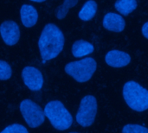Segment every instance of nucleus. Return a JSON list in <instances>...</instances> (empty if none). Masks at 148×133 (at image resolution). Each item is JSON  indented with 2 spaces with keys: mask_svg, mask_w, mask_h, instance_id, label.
<instances>
[{
  "mask_svg": "<svg viewBox=\"0 0 148 133\" xmlns=\"http://www.w3.org/2000/svg\"><path fill=\"white\" fill-rule=\"evenodd\" d=\"M106 63L113 68H123L128 65L131 61V56L121 50H111L105 57Z\"/></svg>",
  "mask_w": 148,
  "mask_h": 133,
  "instance_id": "1a4fd4ad",
  "label": "nucleus"
},
{
  "mask_svg": "<svg viewBox=\"0 0 148 133\" xmlns=\"http://www.w3.org/2000/svg\"><path fill=\"white\" fill-rule=\"evenodd\" d=\"M22 77L25 86L32 91H39L43 85L42 73L34 67H26L22 71Z\"/></svg>",
  "mask_w": 148,
  "mask_h": 133,
  "instance_id": "0eeeda50",
  "label": "nucleus"
},
{
  "mask_svg": "<svg viewBox=\"0 0 148 133\" xmlns=\"http://www.w3.org/2000/svg\"><path fill=\"white\" fill-rule=\"evenodd\" d=\"M122 133H148V129L143 125L129 124L123 127Z\"/></svg>",
  "mask_w": 148,
  "mask_h": 133,
  "instance_id": "dca6fc26",
  "label": "nucleus"
},
{
  "mask_svg": "<svg viewBox=\"0 0 148 133\" xmlns=\"http://www.w3.org/2000/svg\"><path fill=\"white\" fill-rule=\"evenodd\" d=\"M11 77V68L10 66L3 61H0V80H6Z\"/></svg>",
  "mask_w": 148,
  "mask_h": 133,
  "instance_id": "f3484780",
  "label": "nucleus"
},
{
  "mask_svg": "<svg viewBox=\"0 0 148 133\" xmlns=\"http://www.w3.org/2000/svg\"><path fill=\"white\" fill-rule=\"evenodd\" d=\"M78 0H64L62 4L60 5L56 10V17L58 19H62L68 13L69 10L75 7Z\"/></svg>",
  "mask_w": 148,
  "mask_h": 133,
  "instance_id": "2eb2a0df",
  "label": "nucleus"
},
{
  "mask_svg": "<svg viewBox=\"0 0 148 133\" xmlns=\"http://www.w3.org/2000/svg\"><path fill=\"white\" fill-rule=\"evenodd\" d=\"M123 97L127 106L136 112L148 109V90L135 81H128L124 85Z\"/></svg>",
  "mask_w": 148,
  "mask_h": 133,
  "instance_id": "f03ea898",
  "label": "nucleus"
},
{
  "mask_svg": "<svg viewBox=\"0 0 148 133\" xmlns=\"http://www.w3.org/2000/svg\"><path fill=\"white\" fill-rule=\"evenodd\" d=\"M115 9L122 15L132 13L137 7L136 0H117L114 3Z\"/></svg>",
  "mask_w": 148,
  "mask_h": 133,
  "instance_id": "4468645a",
  "label": "nucleus"
},
{
  "mask_svg": "<svg viewBox=\"0 0 148 133\" xmlns=\"http://www.w3.org/2000/svg\"><path fill=\"white\" fill-rule=\"evenodd\" d=\"M97 3L94 0L87 1L79 11V18L82 21L91 20L96 14Z\"/></svg>",
  "mask_w": 148,
  "mask_h": 133,
  "instance_id": "ddd939ff",
  "label": "nucleus"
},
{
  "mask_svg": "<svg viewBox=\"0 0 148 133\" xmlns=\"http://www.w3.org/2000/svg\"><path fill=\"white\" fill-rule=\"evenodd\" d=\"M142 34L146 38L148 39V22L146 23L142 27Z\"/></svg>",
  "mask_w": 148,
  "mask_h": 133,
  "instance_id": "6ab92c4d",
  "label": "nucleus"
},
{
  "mask_svg": "<svg viewBox=\"0 0 148 133\" xmlns=\"http://www.w3.org/2000/svg\"><path fill=\"white\" fill-rule=\"evenodd\" d=\"M30 1H33V2H37V3H40V2H43L45 0H30Z\"/></svg>",
  "mask_w": 148,
  "mask_h": 133,
  "instance_id": "aec40b11",
  "label": "nucleus"
},
{
  "mask_svg": "<svg viewBox=\"0 0 148 133\" xmlns=\"http://www.w3.org/2000/svg\"><path fill=\"white\" fill-rule=\"evenodd\" d=\"M125 21L123 17L116 13H107L103 18V26L105 29L114 32H121L125 29Z\"/></svg>",
  "mask_w": 148,
  "mask_h": 133,
  "instance_id": "9d476101",
  "label": "nucleus"
},
{
  "mask_svg": "<svg viewBox=\"0 0 148 133\" xmlns=\"http://www.w3.org/2000/svg\"><path fill=\"white\" fill-rule=\"evenodd\" d=\"M71 133H77V132H71Z\"/></svg>",
  "mask_w": 148,
  "mask_h": 133,
  "instance_id": "412c9836",
  "label": "nucleus"
},
{
  "mask_svg": "<svg viewBox=\"0 0 148 133\" xmlns=\"http://www.w3.org/2000/svg\"><path fill=\"white\" fill-rule=\"evenodd\" d=\"M20 111L25 122L31 128L39 127L44 122V113L30 100H24L20 103Z\"/></svg>",
  "mask_w": 148,
  "mask_h": 133,
  "instance_id": "423d86ee",
  "label": "nucleus"
},
{
  "mask_svg": "<svg viewBox=\"0 0 148 133\" xmlns=\"http://www.w3.org/2000/svg\"><path fill=\"white\" fill-rule=\"evenodd\" d=\"M20 16L23 24L27 28L33 27L36 23L38 19V14L36 10L29 4H23L21 7Z\"/></svg>",
  "mask_w": 148,
  "mask_h": 133,
  "instance_id": "9b49d317",
  "label": "nucleus"
},
{
  "mask_svg": "<svg viewBox=\"0 0 148 133\" xmlns=\"http://www.w3.org/2000/svg\"><path fill=\"white\" fill-rule=\"evenodd\" d=\"M97 113V100L95 96H85L80 104L76 114V121L82 127L90 126L95 119Z\"/></svg>",
  "mask_w": 148,
  "mask_h": 133,
  "instance_id": "39448f33",
  "label": "nucleus"
},
{
  "mask_svg": "<svg viewBox=\"0 0 148 133\" xmlns=\"http://www.w3.org/2000/svg\"><path fill=\"white\" fill-rule=\"evenodd\" d=\"M44 115L48 118L51 125L59 131L69 129L73 123L71 114L63 104L58 100L50 101L45 106Z\"/></svg>",
  "mask_w": 148,
  "mask_h": 133,
  "instance_id": "7ed1b4c3",
  "label": "nucleus"
},
{
  "mask_svg": "<svg viewBox=\"0 0 148 133\" xmlns=\"http://www.w3.org/2000/svg\"><path fill=\"white\" fill-rule=\"evenodd\" d=\"M97 63L93 58H85L69 62L65 66V72L78 82L88 81L95 73Z\"/></svg>",
  "mask_w": 148,
  "mask_h": 133,
  "instance_id": "20e7f679",
  "label": "nucleus"
},
{
  "mask_svg": "<svg viewBox=\"0 0 148 133\" xmlns=\"http://www.w3.org/2000/svg\"><path fill=\"white\" fill-rule=\"evenodd\" d=\"M94 49L95 48L92 43L83 40H78L72 46V54L75 58H80L90 55Z\"/></svg>",
  "mask_w": 148,
  "mask_h": 133,
  "instance_id": "f8f14e48",
  "label": "nucleus"
},
{
  "mask_svg": "<svg viewBox=\"0 0 148 133\" xmlns=\"http://www.w3.org/2000/svg\"><path fill=\"white\" fill-rule=\"evenodd\" d=\"M0 34L3 42L9 45L13 46L17 43L20 37V29L18 25L12 21H6L0 26Z\"/></svg>",
  "mask_w": 148,
  "mask_h": 133,
  "instance_id": "6e6552de",
  "label": "nucleus"
},
{
  "mask_svg": "<svg viewBox=\"0 0 148 133\" xmlns=\"http://www.w3.org/2000/svg\"><path fill=\"white\" fill-rule=\"evenodd\" d=\"M38 46L43 62L56 58L63 49L64 36L62 32L55 24L48 23L42 31Z\"/></svg>",
  "mask_w": 148,
  "mask_h": 133,
  "instance_id": "f257e3e1",
  "label": "nucleus"
},
{
  "mask_svg": "<svg viewBox=\"0 0 148 133\" xmlns=\"http://www.w3.org/2000/svg\"><path fill=\"white\" fill-rule=\"evenodd\" d=\"M0 133H29V132L23 125L19 124H14L7 126Z\"/></svg>",
  "mask_w": 148,
  "mask_h": 133,
  "instance_id": "a211bd4d",
  "label": "nucleus"
}]
</instances>
